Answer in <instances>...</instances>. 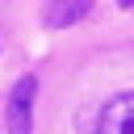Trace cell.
<instances>
[{"label":"cell","instance_id":"obj_1","mask_svg":"<svg viewBox=\"0 0 134 134\" xmlns=\"http://www.w3.org/2000/svg\"><path fill=\"white\" fill-rule=\"evenodd\" d=\"M84 134H134V92L109 96L92 113V126H84Z\"/></svg>","mask_w":134,"mask_h":134},{"label":"cell","instance_id":"obj_4","mask_svg":"<svg viewBox=\"0 0 134 134\" xmlns=\"http://www.w3.org/2000/svg\"><path fill=\"white\" fill-rule=\"evenodd\" d=\"M117 4H121V8H130V4H134V0H117Z\"/></svg>","mask_w":134,"mask_h":134},{"label":"cell","instance_id":"obj_3","mask_svg":"<svg viewBox=\"0 0 134 134\" xmlns=\"http://www.w3.org/2000/svg\"><path fill=\"white\" fill-rule=\"evenodd\" d=\"M92 0H46V25L50 29H67L80 17H88Z\"/></svg>","mask_w":134,"mask_h":134},{"label":"cell","instance_id":"obj_2","mask_svg":"<svg viewBox=\"0 0 134 134\" xmlns=\"http://www.w3.org/2000/svg\"><path fill=\"white\" fill-rule=\"evenodd\" d=\"M34 92H38V80H34V75H21L17 88H13V96H8V134H29Z\"/></svg>","mask_w":134,"mask_h":134}]
</instances>
